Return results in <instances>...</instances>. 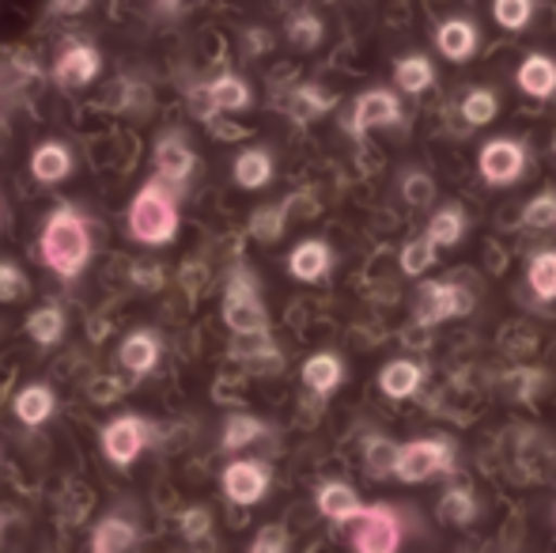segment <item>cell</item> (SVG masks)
<instances>
[{"label":"cell","mask_w":556,"mask_h":553,"mask_svg":"<svg viewBox=\"0 0 556 553\" xmlns=\"http://www.w3.org/2000/svg\"><path fill=\"white\" fill-rule=\"evenodd\" d=\"M454 470H458V443L451 436H420V440L402 443L394 478L405 486H420V481L443 478Z\"/></svg>","instance_id":"cell-1"},{"label":"cell","mask_w":556,"mask_h":553,"mask_svg":"<svg viewBox=\"0 0 556 553\" xmlns=\"http://www.w3.org/2000/svg\"><path fill=\"white\" fill-rule=\"evenodd\" d=\"M88 254H91V239H88V228H84L80 216H73L68 209L65 213H53L42 231V259L50 262L58 274L73 277L84 269Z\"/></svg>","instance_id":"cell-2"},{"label":"cell","mask_w":556,"mask_h":553,"mask_svg":"<svg viewBox=\"0 0 556 553\" xmlns=\"http://www.w3.org/2000/svg\"><path fill=\"white\" fill-rule=\"evenodd\" d=\"M349 542L359 553H394L405 542L402 512L394 504H364L349 524Z\"/></svg>","instance_id":"cell-3"},{"label":"cell","mask_w":556,"mask_h":553,"mask_svg":"<svg viewBox=\"0 0 556 553\" xmlns=\"http://www.w3.org/2000/svg\"><path fill=\"white\" fill-rule=\"evenodd\" d=\"M129 231L140 243H167V239H175L178 213H175V205H170L167 190L144 186V190L137 193V201H132V209H129Z\"/></svg>","instance_id":"cell-4"},{"label":"cell","mask_w":556,"mask_h":553,"mask_svg":"<svg viewBox=\"0 0 556 553\" xmlns=\"http://www.w3.org/2000/svg\"><path fill=\"white\" fill-rule=\"evenodd\" d=\"M530 171V148L519 137H492L477 152V175L489 186H515Z\"/></svg>","instance_id":"cell-5"},{"label":"cell","mask_w":556,"mask_h":553,"mask_svg":"<svg viewBox=\"0 0 556 553\" xmlns=\"http://www.w3.org/2000/svg\"><path fill=\"white\" fill-rule=\"evenodd\" d=\"M473 292L466 285H458L454 277L446 280H428L417 296V323L420 326H443L451 318H466L473 311Z\"/></svg>","instance_id":"cell-6"},{"label":"cell","mask_w":556,"mask_h":553,"mask_svg":"<svg viewBox=\"0 0 556 553\" xmlns=\"http://www.w3.org/2000/svg\"><path fill=\"white\" fill-rule=\"evenodd\" d=\"M224 318L235 334H247V338H262L265 326H269V315H265V303L254 288V277L250 274H235L231 285H227L224 296Z\"/></svg>","instance_id":"cell-7"},{"label":"cell","mask_w":556,"mask_h":553,"mask_svg":"<svg viewBox=\"0 0 556 553\" xmlns=\"http://www.w3.org/2000/svg\"><path fill=\"white\" fill-rule=\"evenodd\" d=\"M402 99H397L394 88H367L356 96L352 103V118H349V134L352 137H364L371 129H390V126H402Z\"/></svg>","instance_id":"cell-8"},{"label":"cell","mask_w":556,"mask_h":553,"mask_svg":"<svg viewBox=\"0 0 556 553\" xmlns=\"http://www.w3.org/2000/svg\"><path fill=\"white\" fill-rule=\"evenodd\" d=\"M435 50L443 53L451 65H466L481 50V27L469 15H451L435 27Z\"/></svg>","instance_id":"cell-9"},{"label":"cell","mask_w":556,"mask_h":553,"mask_svg":"<svg viewBox=\"0 0 556 553\" xmlns=\"http://www.w3.org/2000/svg\"><path fill=\"white\" fill-rule=\"evenodd\" d=\"M224 493H227V501L242 504V508L257 504L265 493H269V466L254 463V458L231 463L224 470Z\"/></svg>","instance_id":"cell-10"},{"label":"cell","mask_w":556,"mask_h":553,"mask_svg":"<svg viewBox=\"0 0 556 553\" xmlns=\"http://www.w3.org/2000/svg\"><path fill=\"white\" fill-rule=\"evenodd\" d=\"M425 376H428V368L420 361H409V356H394V361L382 364L379 391L387 394V399H394V402H405V399H413V394L420 391Z\"/></svg>","instance_id":"cell-11"},{"label":"cell","mask_w":556,"mask_h":553,"mask_svg":"<svg viewBox=\"0 0 556 553\" xmlns=\"http://www.w3.org/2000/svg\"><path fill=\"white\" fill-rule=\"evenodd\" d=\"M515 84H519V91L530 99H553L556 96V58L538 53V50L527 53V58L519 61Z\"/></svg>","instance_id":"cell-12"},{"label":"cell","mask_w":556,"mask_h":553,"mask_svg":"<svg viewBox=\"0 0 556 553\" xmlns=\"http://www.w3.org/2000/svg\"><path fill=\"white\" fill-rule=\"evenodd\" d=\"M330 269H333V247L326 243V239H303L292 251V259H288V274L295 280H303V285H315V280H323Z\"/></svg>","instance_id":"cell-13"},{"label":"cell","mask_w":556,"mask_h":553,"mask_svg":"<svg viewBox=\"0 0 556 553\" xmlns=\"http://www.w3.org/2000/svg\"><path fill=\"white\" fill-rule=\"evenodd\" d=\"M315 504L330 524H352L359 516V508H364V501H359V493L349 481H323L315 493Z\"/></svg>","instance_id":"cell-14"},{"label":"cell","mask_w":556,"mask_h":553,"mask_svg":"<svg viewBox=\"0 0 556 553\" xmlns=\"http://www.w3.org/2000/svg\"><path fill=\"white\" fill-rule=\"evenodd\" d=\"M103 448L111 455V463L129 466L137 458V451L144 448V425L137 417H117L114 425L103 428Z\"/></svg>","instance_id":"cell-15"},{"label":"cell","mask_w":556,"mask_h":553,"mask_svg":"<svg viewBox=\"0 0 556 553\" xmlns=\"http://www.w3.org/2000/svg\"><path fill=\"white\" fill-rule=\"evenodd\" d=\"M344 384V361L337 353H315L303 364V387L318 399H330L337 387Z\"/></svg>","instance_id":"cell-16"},{"label":"cell","mask_w":556,"mask_h":553,"mask_svg":"<svg viewBox=\"0 0 556 553\" xmlns=\"http://www.w3.org/2000/svg\"><path fill=\"white\" fill-rule=\"evenodd\" d=\"M397 455H402V443H394L390 436L382 432H371L364 440V470L367 478L375 481H387L397 474Z\"/></svg>","instance_id":"cell-17"},{"label":"cell","mask_w":556,"mask_h":553,"mask_svg":"<svg viewBox=\"0 0 556 553\" xmlns=\"http://www.w3.org/2000/svg\"><path fill=\"white\" fill-rule=\"evenodd\" d=\"M469 236V213L462 205H443L432 213V221H428V239H432L435 247H458L462 239Z\"/></svg>","instance_id":"cell-18"},{"label":"cell","mask_w":556,"mask_h":553,"mask_svg":"<svg viewBox=\"0 0 556 553\" xmlns=\"http://www.w3.org/2000/svg\"><path fill=\"white\" fill-rule=\"evenodd\" d=\"M333 106H337V96L318 88V84H300V88L288 96V114H292L295 122H318L323 114H330Z\"/></svg>","instance_id":"cell-19"},{"label":"cell","mask_w":556,"mask_h":553,"mask_svg":"<svg viewBox=\"0 0 556 553\" xmlns=\"http://www.w3.org/2000/svg\"><path fill=\"white\" fill-rule=\"evenodd\" d=\"M527 285L538 303H556V247H542L530 254Z\"/></svg>","instance_id":"cell-20"},{"label":"cell","mask_w":556,"mask_h":553,"mask_svg":"<svg viewBox=\"0 0 556 553\" xmlns=\"http://www.w3.org/2000/svg\"><path fill=\"white\" fill-rule=\"evenodd\" d=\"M394 84L405 91V96H420L435 84V65L432 58L425 53H409V58H397L394 61Z\"/></svg>","instance_id":"cell-21"},{"label":"cell","mask_w":556,"mask_h":553,"mask_svg":"<svg viewBox=\"0 0 556 553\" xmlns=\"http://www.w3.org/2000/svg\"><path fill=\"white\" fill-rule=\"evenodd\" d=\"M235 183L242 190H262L273 183V152L269 148H247V152L235 160Z\"/></svg>","instance_id":"cell-22"},{"label":"cell","mask_w":556,"mask_h":553,"mask_svg":"<svg viewBox=\"0 0 556 553\" xmlns=\"http://www.w3.org/2000/svg\"><path fill=\"white\" fill-rule=\"evenodd\" d=\"M435 512H440V519L446 527H469L477 516H481V504H477V497L469 486H454L440 497V508Z\"/></svg>","instance_id":"cell-23"},{"label":"cell","mask_w":556,"mask_h":553,"mask_svg":"<svg viewBox=\"0 0 556 553\" xmlns=\"http://www.w3.org/2000/svg\"><path fill=\"white\" fill-rule=\"evenodd\" d=\"M500 118V91L496 88H469L462 96V122L473 129L492 126Z\"/></svg>","instance_id":"cell-24"},{"label":"cell","mask_w":556,"mask_h":553,"mask_svg":"<svg viewBox=\"0 0 556 553\" xmlns=\"http://www.w3.org/2000/svg\"><path fill=\"white\" fill-rule=\"evenodd\" d=\"M96 73H99V53L88 50V46H73L58 61V80L68 84V88H80V84L96 80Z\"/></svg>","instance_id":"cell-25"},{"label":"cell","mask_w":556,"mask_h":553,"mask_svg":"<svg viewBox=\"0 0 556 553\" xmlns=\"http://www.w3.org/2000/svg\"><path fill=\"white\" fill-rule=\"evenodd\" d=\"M435 259H440V247L428 239V231L425 236H417V239H409V243L402 247V274L405 277H425L428 269L435 266Z\"/></svg>","instance_id":"cell-26"},{"label":"cell","mask_w":556,"mask_h":553,"mask_svg":"<svg viewBox=\"0 0 556 553\" xmlns=\"http://www.w3.org/2000/svg\"><path fill=\"white\" fill-rule=\"evenodd\" d=\"M155 163H160V175L170 178V183H182L193 171V152L182 144V140H163L160 152H155Z\"/></svg>","instance_id":"cell-27"},{"label":"cell","mask_w":556,"mask_h":553,"mask_svg":"<svg viewBox=\"0 0 556 553\" xmlns=\"http://www.w3.org/2000/svg\"><path fill=\"white\" fill-rule=\"evenodd\" d=\"M538 15V0H492V20L504 30H527Z\"/></svg>","instance_id":"cell-28"},{"label":"cell","mask_w":556,"mask_h":553,"mask_svg":"<svg viewBox=\"0 0 556 553\" xmlns=\"http://www.w3.org/2000/svg\"><path fill=\"white\" fill-rule=\"evenodd\" d=\"M208 106H216V111H247L250 88L239 76H220V80L208 88Z\"/></svg>","instance_id":"cell-29"},{"label":"cell","mask_w":556,"mask_h":553,"mask_svg":"<svg viewBox=\"0 0 556 553\" xmlns=\"http://www.w3.org/2000/svg\"><path fill=\"white\" fill-rule=\"evenodd\" d=\"M522 228L530 231H553L556 228V190H542L522 209Z\"/></svg>","instance_id":"cell-30"},{"label":"cell","mask_w":556,"mask_h":553,"mask_svg":"<svg viewBox=\"0 0 556 553\" xmlns=\"http://www.w3.org/2000/svg\"><path fill=\"white\" fill-rule=\"evenodd\" d=\"M68 152L61 144H42L35 152V160H30V171H35V178H42V183H58V178L68 175Z\"/></svg>","instance_id":"cell-31"},{"label":"cell","mask_w":556,"mask_h":553,"mask_svg":"<svg viewBox=\"0 0 556 553\" xmlns=\"http://www.w3.org/2000/svg\"><path fill=\"white\" fill-rule=\"evenodd\" d=\"M323 38H326V23L315 12H295L288 20V42L300 46V50H315Z\"/></svg>","instance_id":"cell-32"},{"label":"cell","mask_w":556,"mask_h":553,"mask_svg":"<svg viewBox=\"0 0 556 553\" xmlns=\"http://www.w3.org/2000/svg\"><path fill=\"white\" fill-rule=\"evenodd\" d=\"M160 356V345H155L152 334H132L129 341L122 345V364L129 372H148Z\"/></svg>","instance_id":"cell-33"},{"label":"cell","mask_w":556,"mask_h":553,"mask_svg":"<svg viewBox=\"0 0 556 553\" xmlns=\"http://www.w3.org/2000/svg\"><path fill=\"white\" fill-rule=\"evenodd\" d=\"M15 414H20V420H27V425H42L53 414V394L46 387H27L15 399Z\"/></svg>","instance_id":"cell-34"},{"label":"cell","mask_w":556,"mask_h":553,"mask_svg":"<svg viewBox=\"0 0 556 553\" xmlns=\"http://www.w3.org/2000/svg\"><path fill=\"white\" fill-rule=\"evenodd\" d=\"M397 186H402V198L409 201L413 209H428V205H432V198H435V178L428 175V171L409 167Z\"/></svg>","instance_id":"cell-35"},{"label":"cell","mask_w":556,"mask_h":553,"mask_svg":"<svg viewBox=\"0 0 556 553\" xmlns=\"http://www.w3.org/2000/svg\"><path fill=\"white\" fill-rule=\"evenodd\" d=\"M132 542H137V535H132L129 524H122V519H106V524H99L91 546H96L99 553H117V550H129Z\"/></svg>","instance_id":"cell-36"},{"label":"cell","mask_w":556,"mask_h":553,"mask_svg":"<svg viewBox=\"0 0 556 553\" xmlns=\"http://www.w3.org/2000/svg\"><path fill=\"white\" fill-rule=\"evenodd\" d=\"M285 205H269V209H257L254 221H250V231H254V239H262V243H277L280 236H285Z\"/></svg>","instance_id":"cell-37"},{"label":"cell","mask_w":556,"mask_h":553,"mask_svg":"<svg viewBox=\"0 0 556 553\" xmlns=\"http://www.w3.org/2000/svg\"><path fill=\"white\" fill-rule=\"evenodd\" d=\"M27 330H30V338H35L38 345H53V341L61 338V330H65V318H61L58 307H42V311H35V315H30Z\"/></svg>","instance_id":"cell-38"},{"label":"cell","mask_w":556,"mask_h":553,"mask_svg":"<svg viewBox=\"0 0 556 553\" xmlns=\"http://www.w3.org/2000/svg\"><path fill=\"white\" fill-rule=\"evenodd\" d=\"M262 432H265L262 420L239 414V417L227 420V428H224V448H227V451H239V448H247V443H254Z\"/></svg>","instance_id":"cell-39"},{"label":"cell","mask_w":556,"mask_h":553,"mask_svg":"<svg viewBox=\"0 0 556 553\" xmlns=\"http://www.w3.org/2000/svg\"><path fill=\"white\" fill-rule=\"evenodd\" d=\"M254 553H280L288 550V531L285 527H265V531H257L254 546H250Z\"/></svg>","instance_id":"cell-40"},{"label":"cell","mask_w":556,"mask_h":553,"mask_svg":"<svg viewBox=\"0 0 556 553\" xmlns=\"http://www.w3.org/2000/svg\"><path fill=\"white\" fill-rule=\"evenodd\" d=\"M23 277H20V269H12V266H4V262H0V300H20L23 296Z\"/></svg>","instance_id":"cell-41"},{"label":"cell","mask_w":556,"mask_h":553,"mask_svg":"<svg viewBox=\"0 0 556 553\" xmlns=\"http://www.w3.org/2000/svg\"><path fill=\"white\" fill-rule=\"evenodd\" d=\"M182 531L190 535V539H201V535H208V512L193 508L182 516Z\"/></svg>","instance_id":"cell-42"},{"label":"cell","mask_w":556,"mask_h":553,"mask_svg":"<svg viewBox=\"0 0 556 553\" xmlns=\"http://www.w3.org/2000/svg\"><path fill=\"white\" fill-rule=\"evenodd\" d=\"M53 8H58V12H84L88 0H53Z\"/></svg>","instance_id":"cell-43"},{"label":"cell","mask_w":556,"mask_h":553,"mask_svg":"<svg viewBox=\"0 0 556 553\" xmlns=\"http://www.w3.org/2000/svg\"><path fill=\"white\" fill-rule=\"evenodd\" d=\"M553 152H556V140H553Z\"/></svg>","instance_id":"cell-44"}]
</instances>
